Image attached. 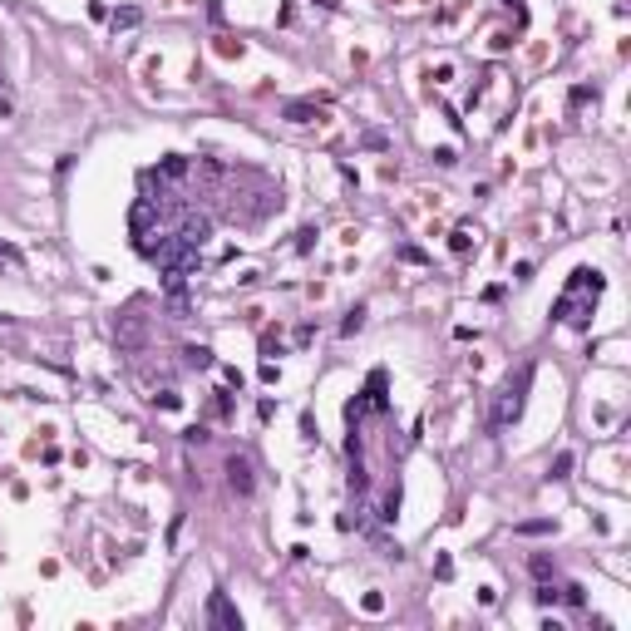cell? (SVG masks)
<instances>
[{
  "mask_svg": "<svg viewBox=\"0 0 631 631\" xmlns=\"http://www.w3.org/2000/svg\"><path fill=\"white\" fill-rule=\"evenodd\" d=\"M208 627L242 631V617H237V607L227 602V592H212V597H208Z\"/></svg>",
  "mask_w": 631,
  "mask_h": 631,
  "instance_id": "277c9868",
  "label": "cell"
},
{
  "mask_svg": "<svg viewBox=\"0 0 631 631\" xmlns=\"http://www.w3.org/2000/svg\"><path fill=\"white\" fill-rule=\"evenodd\" d=\"M360 325H365V311H360V306H355V311L345 316V325H340V335H355V330H360Z\"/></svg>",
  "mask_w": 631,
  "mask_h": 631,
  "instance_id": "30bf717a",
  "label": "cell"
},
{
  "mask_svg": "<svg viewBox=\"0 0 631 631\" xmlns=\"http://www.w3.org/2000/svg\"><path fill=\"white\" fill-rule=\"evenodd\" d=\"M518 532H523V537H537V532H552V523H547V518H537V523H518Z\"/></svg>",
  "mask_w": 631,
  "mask_h": 631,
  "instance_id": "8fae6325",
  "label": "cell"
},
{
  "mask_svg": "<svg viewBox=\"0 0 631 631\" xmlns=\"http://www.w3.org/2000/svg\"><path fill=\"white\" fill-rule=\"evenodd\" d=\"M577 296H602V272H592V267H577L572 272V281H567V291L557 296V306H552V320H567V306L577 301Z\"/></svg>",
  "mask_w": 631,
  "mask_h": 631,
  "instance_id": "7a4b0ae2",
  "label": "cell"
},
{
  "mask_svg": "<svg viewBox=\"0 0 631 631\" xmlns=\"http://www.w3.org/2000/svg\"><path fill=\"white\" fill-rule=\"evenodd\" d=\"M395 513H400V488L385 493V503H380V523H395Z\"/></svg>",
  "mask_w": 631,
  "mask_h": 631,
  "instance_id": "9c48e42d",
  "label": "cell"
},
{
  "mask_svg": "<svg viewBox=\"0 0 631 631\" xmlns=\"http://www.w3.org/2000/svg\"><path fill=\"white\" fill-rule=\"evenodd\" d=\"M188 173H193V163H188V158H178V153H168V158L158 163V173H153V178H158V183H183Z\"/></svg>",
  "mask_w": 631,
  "mask_h": 631,
  "instance_id": "5b68a950",
  "label": "cell"
},
{
  "mask_svg": "<svg viewBox=\"0 0 631 631\" xmlns=\"http://www.w3.org/2000/svg\"><path fill=\"white\" fill-rule=\"evenodd\" d=\"M449 247H454V252H469V227H459V232L449 237Z\"/></svg>",
  "mask_w": 631,
  "mask_h": 631,
  "instance_id": "4fadbf2b",
  "label": "cell"
},
{
  "mask_svg": "<svg viewBox=\"0 0 631 631\" xmlns=\"http://www.w3.org/2000/svg\"><path fill=\"white\" fill-rule=\"evenodd\" d=\"M281 113H286L291 123H320V118H325V108H320V104H306V99H291Z\"/></svg>",
  "mask_w": 631,
  "mask_h": 631,
  "instance_id": "8992f818",
  "label": "cell"
},
{
  "mask_svg": "<svg viewBox=\"0 0 631 631\" xmlns=\"http://www.w3.org/2000/svg\"><path fill=\"white\" fill-rule=\"evenodd\" d=\"M557 597H562V592H552V587H547V582H542V587H537V602H542V607H552V602H557Z\"/></svg>",
  "mask_w": 631,
  "mask_h": 631,
  "instance_id": "e0dca14e",
  "label": "cell"
},
{
  "mask_svg": "<svg viewBox=\"0 0 631 631\" xmlns=\"http://www.w3.org/2000/svg\"><path fill=\"white\" fill-rule=\"evenodd\" d=\"M108 20H113V30H133V25L143 20V10H138V5H118Z\"/></svg>",
  "mask_w": 631,
  "mask_h": 631,
  "instance_id": "52a82bcc",
  "label": "cell"
},
{
  "mask_svg": "<svg viewBox=\"0 0 631 631\" xmlns=\"http://www.w3.org/2000/svg\"><path fill=\"white\" fill-rule=\"evenodd\" d=\"M158 405H163V410H183V395H173V390H163V395H158Z\"/></svg>",
  "mask_w": 631,
  "mask_h": 631,
  "instance_id": "5bb4252c",
  "label": "cell"
},
{
  "mask_svg": "<svg viewBox=\"0 0 631 631\" xmlns=\"http://www.w3.org/2000/svg\"><path fill=\"white\" fill-rule=\"evenodd\" d=\"M183 355H188V365H193V370H208V365H212V350H208V345H188Z\"/></svg>",
  "mask_w": 631,
  "mask_h": 631,
  "instance_id": "ba28073f",
  "label": "cell"
},
{
  "mask_svg": "<svg viewBox=\"0 0 631 631\" xmlns=\"http://www.w3.org/2000/svg\"><path fill=\"white\" fill-rule=\"evenodd\" d=\"M527 385H532V365H518L508 380H503V390L493 395V410H488V429H508V424L523 415L527 405Z\"/></svg>",
  "mask_w": 631,
  "mask_h": 631,
  "instance_id": "6da1fadb",
  "label": "cell"
},
{
  "mask_svg": "<svg viewBox=\"0 0 631 631\" xmlns=\"http://www.w3.org/2000/svg\"><path fill=\"white\" fill-rule=\"evenodd\" d=\"M562 597H567V602H572V607H582V602H587V597H582V587H577V582H567V587H562Z\"/></svg>",
  "mask_w": 631,
  "mask_h": 631,
  "instance_id": "2e32d148",
  "label": "cell"
},
{
  "mask_svg": "<svg viewBox=\"0 0 631 631\" xmlns=\"http://www.w3.org/2000/svg\"><path fill=\"white\" fill-rule=\"evenodd\" d=\"M527 567H532V577H552V562H547V557H532Z\"/></svg>",
  "mask_w": 631,
  "mask_h": 631,
  "instance_id": "9a60e30c",
  "label": "cell"
},
{
  "mask_svg": "<svg viewBox=\"0 0 631 631\" xmlns=\"http://www.w3.org/2000/svg\"><path fill=\"white\" fill-rule=\"evenodd\" d=\"M572 474V454H557V464H552V479H567Z\"/></svg>",
  "mask_w": 631,
  "mask_h": 631,
  "instance_id": "7c38bea8",
  "label": "cell"
},
{
  "mask_svg": "<svg viewBox=\"0 0 631 631\" xmlns=\"http://www.w3.org/2000/svg\"><path fill=\"white\" fill-rule=\"evenodd\" d=\"M227 484H232V493H237V498H252V493H257V474H252V459L232 454V459H227Z\"/></svg>",
  "mask_w": 631,
  "mask_h": 631,
  "instance_id": "3957f363",
  "label": "cell"
}]
</instances>
